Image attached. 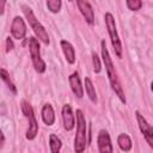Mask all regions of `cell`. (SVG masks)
<instances>
[{
    "instance_id": "obj_1",
    "label": "cell",
    "mask_w": 153,
    "mask_h": 153,
    "mask_svg": "<svg viewBox=\"0 0 153 153\" xmlns=\"http://www.w3.org/2000/svg\"><path fill=\"white\" fill-rule=\"evenodd\" d=\"M100 45H102V57H103V62H104V65H105V69H106V73H108V78H109L111 88L114 90V92L116 93V96L120 98V100H121L122 103H126V97H124L122 86H121V84H120V80H118V78H117V74H116L114 63H112L111 57H110V55H109V51H108L105 41H102V42H100Z\"/></svg>"
},
{
    "instance_id": "obj_2",
    "label": "cell",
    "mask_w": 153,
    "mask_h": 153,
    "mask_svg": "<svg viewBox=\"0 0 153 153\" xmlns=\"http://www.w3.org/2000/svg\"><path fill=\"white\" fill-rule=\"evenodd\" d=\"M86 120L81 110H76V134L74 139V149L76 153L84 152L86 147Z\"/></svg>"
},
{
    "instance_id": "obj_3",
    "label": "cell",
    "mask_w": 153,
    "mask_h": 153,
    "mask_svg": "<svg viewBox=\"0 0 153 153\" xmlns=\"http://www.w3.org/2000/svg\"><path fill=\"white\" fill-rule=\"evenodd\" d=\"M23 12L29 22V24L31 25L33 32L36 33V36L38 37V39H41L44 44H49V36H48V32L45 31V29L43 27V25L38 22V19H36L32 10L27 6H23Z\"/></svg>"
},
{
    "instance_id": "obj_4",
    "label": "cell",
    "mask_w": 153,
    "mask_h": 153,
    "mask_svg": "<svg viewBox=\"0 0 153 153\" xmlns=\"http://www.w3.org/2000/svg\"><path fill=\"white\" fill-rule=\"evenodd\" d=\"M104 19H105V25H106L108 32L110 35V39H111L114 50L118 57H122V43L120 41V37H118V33L116 30V23H115L114 16L110 12H106L104 16Z\"/></svg>"
},
{
    "instance_id": "obj_5",
    "label": "cell",
    "mask_w": 153,
    "mask_h": 153,
    "mask_svg": "<svg viewBox=\"0 0 153 153\" xmlns=\"http://www.w3.org/2000/svg\"><path fill=\"white\" fill-rule=\"evenodd\" d=\"M29 49H30V55H31V60L33 63V67L36 69V72L38 73H43L45 71V62L42 60L41 57V51H39V43L35 37L29 38Z\"/></svg>"
},
{
    "instance_id": "obj_6",
    "label": "cell",
    "mask_w": 153,
    "mask_h": 153,
    "mask_svg": "<svg viewBox=\"0 0 153 153\" xmlns=\"http://www.w3.org/2000/svg\"><path fill=\"white\" fill-rule=\"evenodd\" d=\"M22 110H23V114L29 118V128L26 131V139L33 140L37 135V131H38V123H37L36 117L33 115V110L26 100L22 102Z\"/></svg>"
},
{
    "instance_id": "obj_7",
    "label": "cell",
    "mask_w": 153,
    "mask_h": 153,
    "mask_svg": "<svg viewBox=\"0 0 153 153\" xmlns=\"http://www.w3.org/2000/svg\"><path fill=\"white\" fill-rule=\"evenodd\" d=\"M135 115H136L137 124H139V128H140L141 133L143 134V136H145L146 141L148 142V145L153 148V127L148 124V122L146 121V118L139 111H136Z\"/></svg>"
},
{
    "instance_id": "obj_8",
    "label": "cell",
    "mask_w": 153,
    "mask_h": 153,
    "mask_svg": "<svg viewBox=\"0 0 153 153\" xmlns=\"http://www.w3.org/2000/svg\"><path fill=\"white\" fill-rule=\"evenodd\" d=\"M11 33L12 36L16 38V39H23L25 37V33H26V26H25V23L23 20L22 17L17 16L13 18L12 20V24H11Z\"/></svg>"
},
{
    "instance_id": "obj_9",
    "label": "cell",
    "mask_w": 153,
    "mask_h": 153,
    "mask_svg": "<svg viewBox=\"0 0 153 153\" xmlns=\"http://www.w3.org/2000/svg\"><path fill=\"white\" fill-rule=\"evenodd\" d=\"M97 143H98V151L100 153H111L114 151L110 136L106 130H100L97 137Z\"/></svg>"
},
{
    "instance_id": "obj_10",
    "label": "cell",
    "mask_w": 153,
    "mask_h": 153,
    "mask_svg": "<svg viewBox=\"0 0 153 153\" xmlns=\"http://www.w3.org/2000/svg\"><path fill=\"white\" fill-rule=\"evenodd\" d=\"M76 5H78L81 14L84 16L85 20L90 25H92L94 23V13H93V10H92L91 5L86 0H76Z\"/></svg>"
},
{
    "instance_id": "obj_11",
    "label": "cell",
    "mask_w": 153,
    "mask_h": 153,
    "mask_svg": "<svg viewBox=\"0 0 153 153\" xmlns=\"http://www.w3.org/2000/svg\"><path fill=\"white\" fill-rule=\"evenodd\" d=\"M62 121L66 130H72L75 124V118L72 112V108L69 104H65L62 108Z\"/></svg>"
},
{
    "instance_id": "obj_12",
    "label": "cell",
    "mask_w": 153,
    "mask_h": 153,
    "mask_svg": "<svg viewBox=\"0 0 153 153\" xmlns=\"http://www.w3.org/2000/svg\"><path fill=\"white\" fill-rule=\"evenodd\" d=\"M69 84H71V88L73 91V93L78 97V98H82L84 96V91H82V86L79 79V75L76 72H74L73 74L69 75Z\"/></svg>"
},
{
    "instance_id": "obj_13",
    "label": "cell",
    "mask_w": 153,
    "mask_h": 153,
    "mask_svg": "<svg viewBox=\"0 0 153 153\" xmlns=\"http://www.w3.org/2000/svg\"><path fill=\"white\" fill-rule=\"evenodd\" d=\"M61 48H62V51L65 54V57H66L67 62L68 63H74L75 62V51H74L73 45L69 42L62 39L61 41Z\"/></svg>"
},
{
    "instance_id": "obj_14",
    "label": "cell",
    "mask_w": 153,
    "mask_h": 153,
    "mask_svg": "<svg viewBox=\"0 0 153 153\" xmlns=\"http://www.w3.org/2000/svg\"><path fill=\"white\" fill-rule=\"evenodd\" d=\"M42 120L47 126H53L55 122V114L54 109L50 104H45L42 108Z\"/></svg>"
},
{
    "instance_id": "obj_15",
    "label": "cell",
    "mask_w": 153,
    "mask_h": 153,
    "mask_svg": "<svg viewBox=\"0 0 153 153\" xmlns=\"http://www.w3.org/2000/svg\"><path fill=\"white\" fill-rule=\"evenodd\" d=\"M117 143L120 148L124 152H128L131 149V140L127 134H120L117 137Z\"/></svg>"
},
{
    "instance_id": "obj_16",
    "label": "cell",
    "mask_w": 153,
    "mask_h": 153,
    "mask_svg": "<svg viewBox=\"0 0 153 153\" xmlns=\"http://www.w3.org/2000/svg\"><path fill=\"white\" fill-rule=\"evenodd\" d=\"M85 90H86V93L88 96V98L93 102V103H97V96H96V90H94V86L91 81L90 78H85Z\"/></svg>"
},
{
    "instance_id": "obj_17",
    "label": "cell",
    "mask_w": 153,
    "mask_h": 153,
    "mask_svg": "<svg viewBox=\"0 0 153 153\" xmlns=\"http://www.w3.org/2000/svg\"><path fill=\"white\" fill-rule=\"evenodd\" d=\"M49 146H50V151L53 153H57V152H60L62 143H61V140L55 134H50V136H49Z\"/></svg>"
},
{
    "instance_id": "obj_18",
    "label": "cell",
    "mask_w": 153,
    "mask_h": 153,
    "mask_svg": "<svg viewBox=\"0 0 153 153\" xmlns=\"http://www.w3.org/2000/svg\"><path fill=\"white\" fill-rule=\"evenodd\" d=\"M0 75H1V79L5 81V84L7 85V87L13 92V93H16L17 92V88H16V86L13 85V82L11 81V79H10V75H8V73L6 72V69H4V68H1V71H0Z\"/></svg>"
},
{
    "instance_id": "obj_19",
    "label": "cell",
    "mask_w": 153,
    "mask_h": 153,
    "mask_svg": "<svg viewBox=\"0 0 153 153\" xmlns=\"http://www.w3.org/2000/svg\"><path fill=\"white\" fill-rule=\"evenodd\" d=\"M47 7L50 12L57 13L61 10V0H47Z\"/></svg>"
},
{
    "instance_id": "obj_20",
    "label": "cell",
    "mask_w": 153,
    "mask_h": 153,
    "mask_svg": "<svg viewBox=\"0 0 153 153\" xmlns=\"http://www.w3.org/2000/svg\"><path fill=\"white\" fill-rule=\"evenodd\" d=\"M127 6L130 11H139L142 7V0H127Z\"/></svg>"
},
{
    "instance_id": "obj_21",
    "label": "cell",
    "mask_w": 153,
    "mask_h": 153,
    "mask_svg": "<svg viewBox=\"0 0 153 153\" xmlns=\"http://www.w3.org/2000/svg\"><path fill=\"white\" fill-rule=\"evenodd\" d=\"M92 62H93V67H94V72L96 73H99L100 69H102V65H100V61H99V57L96 53L92 54Z\"/></svg>"
},
{
    "instance_id": "obj_22",
    "label": "cell",
    "mask_w": 153,
    "mask_h": 153,
    "mask_svg": "<svg viewBox=\"0 0 153 153\" xmlns=\"http://www.w3.org/2000/svg\"><path fill=\"white\" fill-rule=\"evenodd\" d=\"M13 49V42H12V38L11 37H7L6 39V51H11Z\"/></svg>"
},
{
    "instance_id": "obj_23",
    "label": "cell",
    "mask_w": 153,
    "mask_h": 153,
    "mask_svg": "<svg viewBox=\"0 0 153 153\" xmlns=\"http://www.w3.org/2000/svg\"><path fill=\"white\" fill-rule=\"evenodd\" d=\"M5 4H6V0H1V6H0V12H1V14L4 13V8H5Z\"/></svg>"
},
{
    "instance_id": "obj_24",
    "label": "cell",
    "mask_w": 153,
    "mask_h": 153,
    "mask_svg": "<svg viewBox=\"0 0 153 153\" xmlns=\"http://www.w3.org/2000/svg\"><path fill=\"white\" fill-rule=\"evenodd\" d=\"M151 88H152V91H153V81H152V84H151Z\"/></svg>"
},
{
    "instance_id": "obj_25",
    "label": "cell",
    "mask_w": 153,
    "mask_h": 153,
    "mask_svg": "<svg viewBox=\"0 0 153 153\" xmlns=\"http://www.w3.org/2000/svg\"><path fill=\"white\" fill-rule=\"evenodd\" d=\"M69 1H71V0H69Z\"/></svg>"
}]
</instances>
